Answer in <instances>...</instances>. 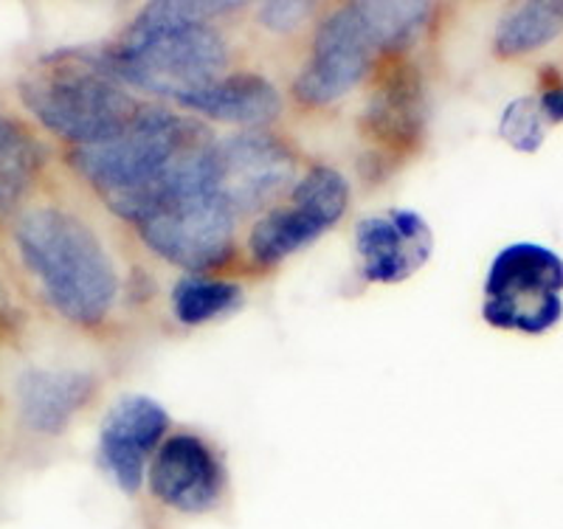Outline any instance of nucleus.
Listing matches in <instances>:
<instances>
[{
	"label": "nucleus",
	"instance_id": "20",
	"mask_svg": "<svg viewBox=\"0 0 563 529\" xmlns=\"http://www.w3.org/2000/svg\"><path fill=\"white\" fill-rule=\"evenodd\" d=\"M538 96V104H541V113H544L547 124L550 128H561L563 124V79L561 82L550 85V88H541Z\"/></svg>",
	"mask_w": 563,
	"mask_h": 529
},
{
	"label": "nucleus",
	"instance_id": "14",
	"mask_svg": "<svg viewBox=\"0 0 563 529\" xmlns=\"http://www.w3.org/2000/svg\"><path fill=\"white\" fill-rule=\"evenodd\" d=\"M200 122L231 124L240 130H268L285 110L282 93L268 77L254 70L225 74L209 88L186 96L175 104Z\"/></svg>",
	"mask_w": 563,
	"mask_h": 529
},
{
	"label": "nucleus",
	"instance_id": "2",
	"mask_svg": "<svg viewBox=\"0 0 563 529\" xmlns=\"http://www.w3.org/2000/svg\"><path fill=\"white\" fill-rule=\"evenodd\" d=\"M12 249L40 299L63 321L97 330L113 316L122 296L119 265L79 211L32 200L14 214Z\"/></svg>",
	"mask_w": 563,
	"mask_h": 529
},
{
	"label": "nucleus",
	"instance_id": "13",
	"mask_svg": "<svg viewBox=\"0 0 563 529\" xmlns=\"http://www.w3.org/2000/svg\"><path fill=\"white\" fill-rule=\"evenodd\" d=\"M97 397V377L68 366H29L14 383L18 420L34 437L65 434Z\"/></svg>",
	"mask_w": 563,
	"mask_h": 529
},
{
	"label": "nucleus",
	"instance_id": "21",
	"mask_svg": "<svg viewBox=\"0 0 563 529\" xmlns=\"http://www.w3.org/2000/svg\"><path fill=\"white\" fill-rule=\"evenodd\" d=\"M9 214H12V211H9V206H7V200H3V195H0V220L9 218Z\"/></svg>",
	"mask_w": 563,
	"mask_h": 529
},
{
	"label": "nucleus",
	"instance_id": "11",
	"mask_svg": "<svg viewBox=\"0 0 563 529\" xmlns=\"http://www.w3.org/2000/svg\"><path fill=\"white\" fill-rule=\"evenodd\" d=\"M169 411L147 395H124L110 406L99 428L97 462L124 496H139L161 442L169 437Z\"/></svg>",
	"mask_w": 563,
	"mask_h": 529
},
{
	"label": "nucleus",
	"instance_id": "6",
	"mask_svg": "<svg viewBox=\"0 0 563 529\" xmlns=\"http://www.w3.org/2000/svg\"><path fill=\"white\" fill-rule=\"evenodd\" d=\"M218 141V139H214ZM243 220L214 186V144L203 158L133 225L150 254L184 274H211L238 254Z\"/></svg>",
	"mask_w": 563,
	"mask_h": 529
},
{
	"label": "nucleus",
	"instance_id": "19",
	"mask_svg": "<svg viewBox=\"0 0 563 529\" xmlns=\"http://www.w3.org/2000/svg\"><path fill=\"white\" fill-rule=\"evenodd\" d=\"M316 12H319V3L313 0H268V3L254 7L256 26L276 37H290L305 29Z\"/></svg>",
	"mask_w": 563,
	"mask_h": 529
},
{
	"label": "nucleus",
	"instance_id": "15",
	"mask_svg": "<svg viewBox=\"0 0 563 529\" xmlns=\"http://www.w3.org/2000/svg\"><path fill=\"white\" fill-rule=\"evenodd\" d=\"M426 122L420 74L415 68L391 70L389 79L375 90L366 108V135L391 153H404L417 144Z\"/></svg>",
	"mask_w": 563,
	"mask_h": 529
},
{
	"label": "nucleus",
	"instance_id": "10",
	"mask_svg": "<svg viewBox=\"0 0 563 529\" xmlns=\"http://www.w3.org/2000/svg\"><path fill=\"white\" fill-rule=\"evenodd\" d=\"M147 491L164 510L178 516H209L225 502L229 473L206 437L195 431H169L150 462Z\"/></svg>",
	"mask_w": 563,
	"mask_h": 529
},
{
	"label": "nucleus",
	"instance_id": "5",
	"mask_svg": "<svg viewBox=\"0 0 563 529\" xmlns=\"http://www.w3.org/2000/svg\"><path fill=\"white\" fill-rule=\"evenodd\" d=\"M18 99L34 122L54 139L93 147L122 133L144 102L110 79L90 48H59L18 79Z\"/></svg>",
	"mask_w": 563,
	"mask_h": 529
},
{
	"label": "nucleus",
	"instance_id": "4",
	"mask_svg": "<svg viewBox=\"0 0 563 529\" xmlns=\"http://www.w3.org/2000/svg\"><path fill=\"white\" fill-rule=\"evenodd\" d=\"M434 3L426 0H352L319 20L305 65L294 79L301 108L324 110L369 79L384 54H400L429 29Z\"/></svg>",
	"mask_w": 563,
	"mask_h": 529
},
{
	"label": "nucleus",
	"instance_id": "16",
	"mask_svg": "<svg viewBox=\"0 0 563 529\" xmlns=\"http://www.w3.org/2000/svg\"><path fill=\"white\" fill-rule=\"evenodd\" d=\"M563 37V0H521L510 3L493 32V54L521 59L544 52Z\"/></svg>",
	"mask_w": 563,
	"mask_h": 529
},
{
	"label": "nucleus",
	"instance_id": "17",
	"mask_svg": "<svg viewBox=\"0 0 563 529\" xmlns=\"http://www.w3.org/2000/svg\"><path fill=\"white\" fill-rule=\"evenodd\" d=\"M245 305V287L240 282L211 274H184L173 285L169 310L180 327H206L229 319Z\"/></svg>",
	"mask_w": 563,
	"mask_h": 529
},
{
	"label": "nucleus",
	"instance_id": "1",
	"mask_svg": "<svg viewBox=\"0 0 563 529\" xmlns=\"http://www.w3.org/2000/svg\"><path fill=\"white\" fill-rule=\"evenodd\" d=\"M245 9L238 0H158L141 9L115 43L90 52L122 88L178 104L231 74V45L220 23Z\"/></svg>",
	"mask_w": 563,
	"mask_h": 529
},
{
	"label": "nucleus",
	"instance_id": "7",
	"mask_svg": "<svg viewBox=\"0 0 563 529\" xmlns=\"http://www.w3.org/2000/svg\"><path fill=\"white\" fill-rule=\"evenodd\" d=\"M482 319L527 339L555 330L563 321V256L532 240L505 245L482 282Z\"/></svg>",
	"mask_w": 563,
	"mask_h": 529
},
{
	"label": "nucleus",
	"instance_id": "3",
	"mask_svg": "<svg viewBox=\"0 0 563 529\" xmlns=\"http://www.w3.org/2000/svg\"><path fill=\"white\" fill-rule=\"evenodd\" d=\"M214 139L209 124L184 110L144 104L110 141L70 150L68 164L113 218L135 225Z\"/></svg>",
	"mask_w": 563,
	"mask_h": 529
},
{
	"label": "nucleus",
	"instance_id": "12",
	"mask_svg": "<svg viewBox=\"0 0 563 529\" xmlns=\"http://www.w3.org/2000/svg\"><path fill=\"white\" fill-rule=\"evenodd\" d=\"M434 254V231L415 209H386L358 220L355 256L366 285H400Z\"/></svg>",
	"mask_w": 563,
	"mask_h": 529
},
{
	"label": "nucleus",
	"instance_id": "18",
	"mask_svg": "<svg viewBox=\"0 0 563 529\" xmlns=\"http://www.w3.org/2000/svg\"><path fill=\"white\" fill-rule=\"evenodd\" d=\"M496 133H499L507 147L516 150L519 155L541 153V147L547 144V135H550V124L541 113L538 96L525 93L510 99L499 113Z\"/></svg>",
	"mask_w": 563,
	"mask_h": 529
},
{
	"label": "nucleus",
	"instance_id": "9",
	"mask_svg": "<svg viewBox=\"0 0 563 529\" xmlns=\"http://www.w3.org/2000/svg\"><path fill=\"white\" fill-rule=\"evenodd\" d=\"M299 175L296 150L271 130H240L214 141V186L240 220L265 214Z\"/></svg>",
	"mask_w": 563,
	"mask_h": 529
},
{
	"label": "nucleus",
	"instance_id": "8",
	"mask_svg": "<svg viewBox=\"0 0 563 529\" xmlns=\"http://www.w3.org/2000/svg\"><path fill=\"white\" fill-rule=\"evenodd\" d=\"M352 186L341 169L313 164L296 178L276 206L251 223L245 251L256 268L274 271L290 256L308 251L335 229L350 211Z\"/></svg>",
	"mask_w": 563,
	"mask_h": 529
}]
</instances>
